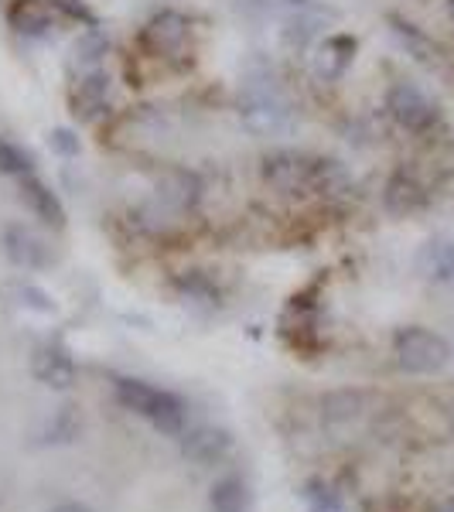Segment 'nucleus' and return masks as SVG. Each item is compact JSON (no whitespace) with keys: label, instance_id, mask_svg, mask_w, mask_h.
I'll use <instances>...</instances> for the list:
<instances>
[{"label":"nucleus","instance_id":"f257e3e1","mask_svg":"<svg viewBox=\"0 0 454 512\" xmlns=\"http://www.w3.org/2000/svg\"><path fill=\"white\" fill-rule=\"evenodd\" d=\"M239 117L257 137H287L294 130V106L270 72H246L239 86Z\"/></svg>","mask_w":454,"mask_h":512},{"label":"nucleus","instance_id":"f03ea898","mask_svg":"<svg viewBox=\"0 0 454 512\" xmlns=\"http://www.w3.org/2000/svg\"><path fill=\"white\" fill-rule=\"evenodd\" d=\"M117 400L134 414L147 417L161 434H181L185 431V403L175 393L158 390L151 383H140V379H117Z\"/></svg>","mask_w":454,"mask_h":512},{"label":"nucleus","instance_id":"7ed1b4c3","mask_svg":"<svg viewBox=\"0 0 454 512\" xmlns=\"http://www.w3.org/2000/svg\"><path fill=\"white\" fill-rule=\"evenodd\" d=\"M393 352H396L400 369H407V373H414V376L441 373L451 359V345L437 332H431V328H420V325L400 328V332L393 335Z\"/></svg>","mask_w":454,"mask_h":512},{"label":"nucleus","instance_id":"20e7f679","mask_svg":"<svg viewBox=\"0 0 454 512\" xmlns=\"http://www.w3.org/2000/svg\"><path fill=\"white\" fill-rule=\"evenodd\" d=\"M315 171H318V161L297 151H277L263 161V178H267V185L284 195L315 192Z\"/></svg>","mask_w":454,"mask_h":512},{"label":"nucleus","instance_id":"39448f33","mask_svg":"<svg viewBox=\"0 0 454 512\" xmlns=\"http://www.w3.org/2000/svg\"><path fill=\"white\" fill-rule=\"evenodd\" d=\"M386 110H390V117L400 123L403 130H410V134H424V130H431L437 123L434 99L427 93H420L417 86H410V82H396L390 89V96H386Z\"/></svg>","mask_w":454,"mask_h":512},{"label":"nucleus","instance_id":"423d86ee","mask_svg":"<svg viewBox=\"0 0 454 512\" xmlns=\"http://www.w3.org/2000/svg\"><path fill=\"white\" fill-rule=\"evenodd\" d=\"M140 41L151 55H178L188 41V18L178 11H161L140 31Z\"/></svg>","mask_w":454,"mask_h":512},{"label":"nucleus","instance_id":"0eeeda50","mask_svg":"<svg viewBox=\"0 0 454 512\" xmlns=\"http://www.w3.org/2000/svg\"><path fill=\"white\" fill-rule=\"evenodd\" d=\"M31 373L45 386H52V390H69V386L76 383V362H72V352L65 349V345L52 342V345H41L35 352Z\"/></svg>","mask_w":454,"mask_h":512},{"label":"nucleus","instance_id":"6e6552de","mask_svg":"<svg viewBox=\"0 0 454 512\" xmlns=\"http://www.w3.org/2000/svg\"><path fill=\"white\" fill-rule=\"evenodd\" d=\"M352 59H356V38H349V35L325 38L315 52V76L321 82H338L349 72Z\"/></svg>","mask_w":454,"mask_h":512},{"label":"nucleus","instance_id":"1a4fd4ad","mask_svg":"<svg viewBox=\"0 0 454 512\" xmlns=\"http://www.w3.org/2000/svg\"><path fill=\"white\" fill-rule=\"evenodd\" d=\"M110 106V76L106 72H89L86 79H79V86L72 89V113L79 120L93 123L106 113Z\"/></svg>","mask_w":454,"mask_h":512},{"label":"nucleus","instance_id":"9d476101","mask_svg":"<svg viewBox=\"0 0 454 512\" xmlns=\"http://www.w3.org/2000/svg\"><path fill=\"white\" fill-rule=\"evenodd\" d=\"M229 448H233V437L219 427H198V431L181 437V454L195 465H216L226 458Z\"/></svg>","mask_w":454,"mask_h":512},{"label":"nucleus","instance_id":"9b49d317","mask_svg":"<svg viewBox=\"0 0 454 512\" xmlns=\"http://www.w3.org/2000/svg\"><path fill=\"white\" fill-rule=\"evenodd\" d=\"M4 253L14 267H24V270H38L48 263V246L24 226H7L4 229Z\"/></svg>","mask_w":454,"mask_h":512},{"label":"nucleus","instance_id":"f8f14e48","mask_svg":"<svg viewBox=\"0 0 454 512\" xmlns=\"http://www.w3.org/2000/svg\"><path fill=\"white\" fill-rule=\"evenodd\" d=\"M417 270L427 280L454 291V243L451 239H431V243L420 246L417 253Z\"/></svg>","mask_w":454,"mask_h":512},{"label":"nucleus","instance_id":"ddd939ff","mask_svg":"<svg viewBox=\"0 0 454 512\" xmlns=\"http://www.w3.org/2000/svg\"><path fill=\"white\" fill-rule=\"evenodd\" d=\"M383 202L393 216H410V212H417L420 205L427 202V192H424V185L410 175V171H396V175L386 181Z\"/></svg>","mask_w":454,"mask_h":512},{"label":"nucleus","instance_id":"4468645a","mask_svg":"<svg viewBox=\"0 0 454 512\" xmlns=\"http://www.w3.org/2000/svg\"><path fill=\"white\" fill-rule=\"evenodd\" d=\"M7 21L18 35L28 38H41L52 31V7L45 0H14L11 11H7Z\"/></svg>","mask_w":454,"mask_h":512},{"label":"nucleus","instance_id":"2eb2a0df","mask_svg":"<svg viewBox=\"0 0 454 512\" xmlns=\"http://www.w3.org/2000/svg\"><path fill=\"white\" fill-rule=\"evenodd\" d=\"M21 198L31 205V212H35L41 222H48V226H55V229L65 226V209L59 202V195H55L52 188L41 185L38 178H31V175L21 178Z\"/></svg>","mask_w":454,"mask_h":512},{"label":"nucleus","instance_id":"dca6fc26","mask_svg":"<svg viewBox=\"0 0 454 512\" xmlns=\"http://www.w3.org/2000/svg\"><path fill=\"white\" fill-rule=\"evenodd\" d=\"M390 24H393V35L403 41V48H407V52L414 55L417 62L437 65V59H441V52H437V45L424 35V31L414 28V24L403 21V18H390Z\"/></svg>","mask_w":454,"mask_h":512},{"label":"nucleus","instance_id":"f3484780","mask_svg":"<svg viewBox=\"0 0 454 512\" xmlns=\"http://www.w3.org/2000/svg\"><path fill=\"white\" fill-rule=\"evenodd\" d=\"M209 502H212V512H246V506H250V492H246V485L239 482L236 475H229L212 485Z\"/></svg>","mask_w":454,"mask_h":512},{"label":"nucleus","instance_id":"a211bd4d","mask_svg":"<svg viewBox=\"0 0 454 512\" xmlns=\"http://www.w3.org/2000/svg\"><path fill=\"white\" fill-rule=\"evenodd\" d=\"M161 198L175 205V209H192V205L198 202L195 175H188V171H175V175H168L161 181Z\"/></svg>","mask_w":454,"mask_h":512},{"label":"nucleus","instance_id":"6ab92c4d","mask_svg":"<svg viewBox=\"0 0 454 512\" xmlns=\"http://www.w3.org/2000/svg\"><path fill=\"white\" fill-rule=\"evenodd\" d=\"M325 420L328 424H342V420H352L362 410V393H352V390H338V393H328L325 403Z\"/></svg>","mask_w":454,"mask_h":512},{"label":"nucleus","instance_id":"aec40b11","mask_svg":"<svg viewBox=\"0 0 454 512\" xmlns=\"http://www.w3.org/2000/svg\"><path fill=\"white\" fill-rule=\"evenodd\" d=\"M318 24H321V14L311 11V7L294 11V18L287 21V28H284V41H287V45H294V48L308 45V41L318 35Z\"/></svg>","mask_w":454,"mask_h":512},{"label":"nucleus","instance_id":"412c9836","mask_svg":"<svg viewBox=\"0 0 454 512\" xmlns=\"http://www.w3.org/2000/svg\"><path fill=\"white\" fill-rule=\"evenodd\" d=\"M0 171H4V175H14V178H24V175H31V158L24 151H18L14 144H4V140H0Z\"/></svg>","mask_w":454,"mask_h":512},{"label":"nucleus","instance_id":"4be33fe9","mask_svg":"<svg viewBox=\"0 0 454 512\" xmlns=\"http://www.w3.org/2000/svg\"><path fill=\"white\" fill-rule=\"evenodd\" d=\"M106 48H110V41L99 35V31H89V35L76 45V59L79 62H96L99 55H106Z\"/></svg>","mask_w":454,"mask_h":512},{"label":"nucleus","instance_id":"5701e85b","mask_svg":"<svg viewBox=\"0 0 454 512\" xmlns=\"http://www.w3.org/2000/svg\"><path fill=\"white\" fill-rule=\"evenodd\" d=\"M18 294H21V304H28V308L41 311V315H52V311H55V301H52V297H48L45 291H38V287L24 284Z\"/></svg>","mask_w":454,"mask_h":512},{"label":"nucleus","instance_id":"b1692460","mask_svg":"<svg viewBox=\"0 0 454 512\" xmlns=\"http://www.w3.org/2000/svg\"><path fill=\"white\" fill-rule=\"evenodd\" d=\"M55 7H59L62 14H69L72 21H82V24H89V28H96V18H93V11H89L82 0H52Z\"/></svg>","mask_w":454,"mask_h":512},{"label":"nucleus","instance_id":"393cba45","mask_svg":"<svg viewBox=\"0 0 454 512\" xmlns=\"http://www.w3.org/2000/svg\"><path fill=\"white\" fill-rule=\"evenodd\" d=\"M52 147L59 154H79V137L72 130H52Z\"/></svg>","mask_w":454,"mask_h":512},{"label":"nucleus","instance_id":"a878e982","mask_svg":"<svg viewBox=\"0 0 454 512\" xmlns=\"http://www.w3.org/2000/svg\"><path fill=\"white\" fill-rule=\"evenodd\" d=\"M253 4L263 7V11H304L315 0H253Z\"/></svg>","mask_w":454,"mask_h":512},{"label":"nucleus","instance_id":"bb28decb","mask_svg":"<svg viewBox=\"0 0 454 512\" xmlns=\"http://www.w3.org/2000/svg\"><path fill=\"white\" fill-rule=\"evenodd\" d=\"M181 287H185L188 294H195V297H205V301H212V297H219V294H216V287L205 284V280L198 277V274H192V277L181 280Z\"/></svg>","mask_w":454,"mask_h":512},{"label":"nucleus","instance_id":"cd10ccee","mask_svg":"<svg viewBox=\"0 0 454 512\" xmlns=\"http://www.w3.org/2000/svg\"><path fill=\"white\" fill-rule=\"evenodd\" d=\"M52 512H89V506H82V502H62V506H55Z\"/></svg>","mask_w":454,"mask_h":512},{"label":"nucleus","instance_id":"c85d7f7f","mask_svg":"<svg viewBox=\"0 0 454 512\" xmlns=\"http://www.w3.org/2000/svg\"><path fill=\"white\" fill-rule=\"evenodd\" d=\"M434 512H454V495H451V499H444Z\"/></svg>","mask_w":454,"mask_h":512},{"label":"nucleus","instance_id":"c756f323","mask_svg":"<svg viewBox=\"0 0 454 512\" xmlns=\"http://www.w3.org/2000/svg\"><path fill=\"white\" fill-rule=\"evenodd\" d=\"M448 11H451V18H454V0H448Z\"/></svg>","mask_w":454,"mask_h":512}]
</instances>
